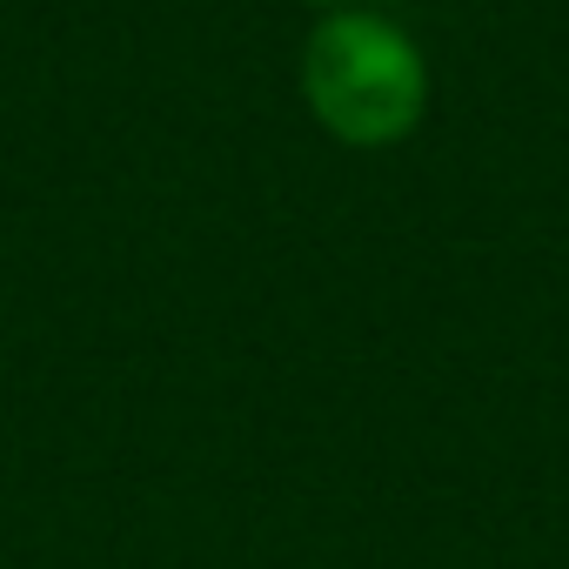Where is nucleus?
<instances>
[{"label": "nucleus", "instance_id": "nucleus-2", "mask_svg": "<svg viewBox=\"0 0 569 569\" xmlns=\"http://www.w3.org/2000/svg\"><path fill=\"white\" fill-rule=\"evenodd\" d=\"M316 8H356V0H316Z\"/></svg>", "mask_w": 569, "mask_h": 569}, {"label": "nucleus", "instance_id": "nucleus-1", "mask_svg": "<svg viewBox=\"0 0 569 569\" xmlns=\"http://www.w3.org/2000/svg\"><path fill=\"white\" fill-rule=\"evenodd\" d=\"M302 101L342 148H396L429 114V61L382 14H329L302 48Z\"/></svg>", "mask_w": 569, "mask_h": 569}]
</instances>
